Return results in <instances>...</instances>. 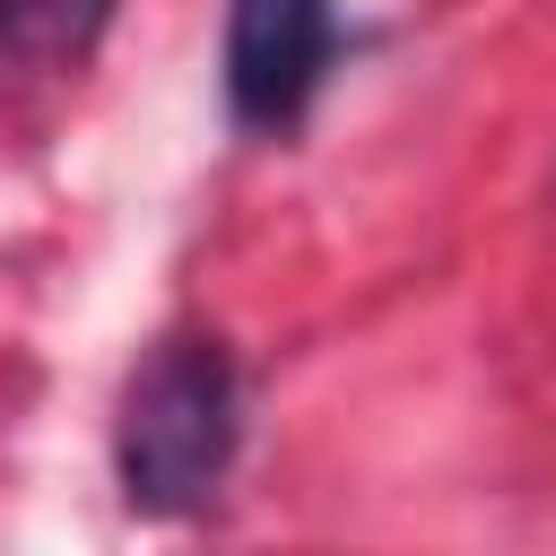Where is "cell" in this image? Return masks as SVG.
<instances>
[{"instance_id":"1","label":"cell","mask_w":556,"mask_h":556,"mask_svg":"<svg viewBox=\"0 0 556 556\" xmlns=\"http://www.w3.org/2000/svg\"><path fill=\"white\" fill-rule=\"evenodd\" d=\"M243 443V382L235 356L200 330H174L139 356L113 417V469L130 513H200Z\"/></svg>"},{"instance_id":"2","label":"cell","mask_w":556,"mask_h":556,"mask_svg":"<svg viewBox=\"0 0 556 556\" xmlns=\"http://www.w3.org/2000/svg\"><path fill=\"white\" fill-rule=\"evenodd\" d=\"M339 52V0H226V104L243 130L304 122Z\"/></svg>"},{"instance_id":"3","label":"cell","mask_w":556,"mask_h":556,"mask_svg":"<svg viewBox=\"0 0 556 556\" xmlns=\"http://www.w3.org/2000/svg\"><path fill=\"white\" fill-rule=\"evenodd\" d=\"M113 0H0V43L35 70H70L96 52Z\"/></svg>"}]
</instances>
